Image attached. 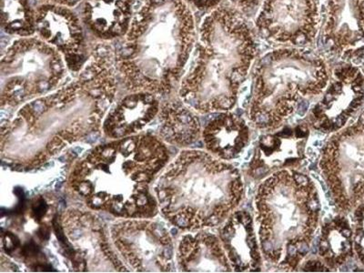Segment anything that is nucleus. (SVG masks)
<instances>
[{"mask_svg": "<svg viewBox=\"0 0 364 273\" xmlns=\"http://www.w3.org/2000/svg\"><path fill=\"white\" fill-rule=\"evenodd\" d=\"M118 82L114 48L97 42L73 80L25 103L11 123L1 126L8 161L36 167L74 142L99 136Z\"/></svg>", "mask_w": 364, "mask_h": 273, "instance_id": "nucleus-1", "label": "nucleus"}, {"mask_svg": "<svg viewBox=\"0 0 364 273\" xmlns=\"http://www.w3.org/2000/svg\"><path fill=\"white\" fill-rule=\"evenodd\" d=\"M197 38L193 13L184 0H141L114 48L119 82L131 93L168 95L183 75Z\"/></svg>", "mask_w": 364, "mask_h": 273, "instance_id": "nucleus-2", "label": "nucleus"}, {"mask_svg": "<svg viewBox=\"0 0 364 273\" xmlns=\"http://www.w3.org/2000/svg\"><path fill=\"white\" fill-rule=\"evenodd\" d=\"M168 159V149L157 136L114 139L75 165L70 188L90 210L122 219H149L159 208L151 184Z\"/></svg>", "mask_w": 364, "mask_h": 273, "instance_id": "nucleus-3", "label": "nucleus"}, {"mask_svg": "<svg viewBox=\"0 0 364 273\" xmlns=\"http://www.w3.org/2000/svg\"><path fill=\"white\" fill-rule=\"evenodd\" d=\"M255 34L238 9L220 6L200 26L190 70L180 96L196 109L229 108L255 60Z\"/></svg>", "mask_w": 364, "mask_h": 273, "instance_id": "nucleus-4", "label": "nucleus"}, {"mask_svg": "<svg viewBox=\"0 0 364 273\" xmlns=\"http://www.w3.org/2000/svg\"><path fill=\"white\" fill-rule=\"evenodd\" d=\"M63 55L38 36L16 38L0 60L1 108H16L57 90L67 76Z\"/></svg>", "mask_w": 364, "mask_h": 273, "instance_id": "nucleus-5", "label": "nucleus"}, {"mask_svg": "<svg viewBox=\"0 0 364 273\" xmlns=\"http://www.w3.org/2000/svg\"><path fill=\"white\" fill-rule=\"evenodd\" d=\"M259 102L276 97L288 105L299 94L316 93L327 83V65L313 48L286 47L269 52L255 68Z\"/></svg>", "mask_w": 364, "mask_h": 273, "instance_id": "nucleus-6", "label": "nucleus"}, {"mask_svg": "<svg viewBox=\"0 0 364 273\" xmlns=\"http://www.w3.org/2000/svg\"><path fill=\"white\" fill-rule=\"evenodd\" d=\"M264 40L310 48L321 27V0H263L255 21Z\"/></svg>", "mask_w": 364, "mask_h": 273, "instance_id": "nucleus-7", "label": "nucleus"}, {"mask_svg": "<svg viewBox=\"0 0 364 273\" xmlns=\"http://www.w3.org/2000/svg\"><path fill=\"white\" fill-rule=\"evenodd\" d=\"M112 236L120 255L136 271H168L173 249L161 224L145 219L122 220L112 225Z\"/></svg>", "mask_w": 364, "mask_h": 273, "instance_id": "nucleus-8", "label": "nucleus"}, {"mask_svg": "<svg viewBox=\"0 0 364 273\" xmlns=\"http://www.w3.org/2000/svg\"><path fill=\"white\" fill-rule=\"evenodd\" d=\"M70 6L43 2L35 9L36 36L63 55L71 73H79L90 56L81 18Z\"/></svg>", "mask_w": 364, "mask_h": 273, "instance_id": "nucleus-9", "label": "nucleus"}, {"mask_svg": "<svg viewBox=\"0 0 364 273\" xmlns=\"http://www.w3.org/2000/svg\"><path fill=\"white\" fill-rule=\"evenodd\" d=\"M323 28L325 47L341 58L359 56L364 50V0H326Z\"/></svg>", "mask_w": 364, "mask_h": 273, "instance_id": "nucleus-10", "label": "nucleus"}, {"mask_svg": "<svg viewBox=\"0 0 364 273\" xmlns=\"http://www.w3.org/2000/svg\"><path fill=\"white\" fill-rule=\"evenodd\" d=\"M136 0H83L84 27L100 42L122 40L128 32Z\"/></svg>", "mask_w": 364, "mask_h": 273, "instance_id": "nucleus-11", "label": "nucleus"}, {"mask_svg": "<svg viewBox=\"0 0 364 273\" xmlns=\"http://www.w3.org/2000/svg\"><path fill=\"white\" fill-rule=\"evenodd\" d=\"M161 105L155 94L132 92L110 110L103 132L112 139L136 135L158 115Z\"/></svg>", "mask_w": 364, "mask_h": 273, "instance_id": "nucleus-12", "label": "nucleus"}, {"mask_svg": "<svg viewBox=\"0 0 364 273\" xmlns=\"http://www.w3.org/2000/svg\"><path fill=\"white\" fill-rule=\"evenodd\" d=\"M35 9L31 0H2V29L15 37L36 35Z\"/></svg>", "mask_w": 364, "mask_h": 273, "instance_id": "nucleus-13", "label": "nucleus"}, {"mask_svg": "<svg viewBox=\"0 0 364 273\" xmlns=\"http://www.w3.org/2000/svg\"><path fill=\"white\" fill-rule=\"evenodd\" d=\"M355 219L359 223L355 237L357 250H358L360 261L364 264V205L356 211Z\"/></svg>", "mask_w": 364, "mask_h": 273, "instance_id": "nucleus-14", "label": "nucleus"}, {"mask_svg": "<svg viewBox=\"0 0 364 273\" xmlns=\"http://www.w3.org/2000/svg\"><path fill=\"white\" fill-rule=\"evenodd\" d=\"M190 6L201 12H211L220 6L223 0H184Z\"/></svg>", "mask_w": 364, "mask_h": 273, "instance_id": "nucleus-15", "label": "nucleus"}, {"mask_svg": "<svg viewBox=\"0 0 364 273\" xmlns=\"http://www.w3.org/2000/svg\"><path fill=\"white\" fill-rule=\"evenodd\" d=\"M230 2L245 14H249L255 11L262 0H230Z\"/></svg>", "mask_w": 364, "mask_h": 273, "instance_id": "nucleus-16", "label": "nucleus"}, {"mask_svg": "<svg viewBox=\"0 0 364 273\" xmlns=\"http://www.w3.org/2000/svg\"><path fill=\"white\" fill-rule=\"evenodd\" d=\"M42 2L56 3V4L64 5L70 6V8H75L82 2L83 0H41Z\"/></svg>", "mask_w": 364, "mask_h": 273, "instance_id": "nucleus-17", "label": "nucleus"}, {"mask_svg": "<svg viewBox=\"0 0 364 273\" xmlns=\"http://www.w3.org/2000/svg\"><path fill=\"white\" fill-rule=\"evenodd\" d=\"M309 108V103L306 102H301L300 107H299V115L301 117L304 116Z\"/></svg>", "mask_w": 364, "mask_h": 273, "instance_id": "nucleus-18", "label": "nucleus"}, {"mask_svg": "<svg viewBox=\"0 0 364 273\" xmlns=\"http://www.w3.org/2000/svg\"><path fill=\"white\" fill-rule=\"evenodd\" d=\"M268 122L267 116L265 115V114H261V115L258 116V118H257V122L259 123H265Z\"/></svg>", "mask_w": 364, "mask_h": 273, "instance_id": "nucleus-19", "label": "nucleus"}, {"mask_svg": "<svg viewBox=\"0 0 364 273\" xmlns=\"http://www.w3.org/2000/svg\"><path fill=\"white\" fill-rule=\"evenodd\" d=\"M295 178L298 182H301V183H305V182H307V178L304 176H301V175H296Z\"/></svg>", "mask_w": 364, "mask_h": 273, "instance_id": "nucleus-20", "label": "nucleus"}, {"mask_svg": "<svg viewBox=\"0 0 364 273\" xmlns=\"http://www.w3.org/2000/svg\"><path fill=\"white\" fill-rule=\"evenodd\" d=\"M296 252H297V250H296L294 246H290L288 248V253L291 256L295 255Z\"/></svg>", "mask_w": 364, "mask_h": 273, "instance_id": "nucleus-21", "label": "nucleus"}, {"mask_svg": "<svg viewBox=\"0 0 364 273\" xmlns=\"http://www.w3.org/2000/svg\"><path fill=\"white\" fill-rule=\"evenodd\" d=\"M308 250V246L306 245H302L301 246V248L299 249V250H300V252L302 253V255H305V253H307Z\"/></svg>", "mask_w": 364, "mask_h": 273, "instance_id": "nucleus-22", "label": "nucleus"}, {"mask_svg": "<svg viewBox=\"0 0 364 273\" xmlns=\"http://www.w3.org/2000/svg\"><path fill=\"white\" fill-rule=\"evenodd\" d=\"M267 171V170H265L264 168H259V170H257L256 174L257 175H263V173H265V172Z\"/></svg>", "mask_w": 364, "mask_h": 273, "instance_id": "nucleus-23", "label": "nucleus"}, {"mask_svg": "<svg viewBox=\"0 0 364 273\" xmlns=\"http://www.w3.org/2000/svg\"><path fill=\"white\" fill-rule=\"evenodd\" d=\"M317 250H318V246L314 245L313 247H311V252H313L314 255H315V253H317Z\"/></svg>", "mask_w": 364, "mask_h": 273, "instance_id": "nucleus-24", "label": "nucleus"}, {"mask_svg": "<svg viewBox=\"0 0 364 273\" xmlns=\"http://www.w3.org/2000/svg\"><path fill=\"white\" fill-rule=\"evenodd\" d=\"M264 246L266 247V250H269L272 248V243L271 242H266Z\"/></svg>", "mask_w": 364, "mask_h": 273, "instance_id": "nucleus-25", "label": "nucleus"}, {"mask_svg": "<svg viewBox=\"0 0 364 273\" xmlns=\"http://www.w3.org/2000/svg\"><path fill=\"white\" fill-rule=\"evenodd\" d=\"M321 187H323V191H325V193H326L327 188H326V186H325L324 182L323 181H321Z\"/></svg>", "mask_w": 364, "mask_h": 273, "instance_id": "nucleus-26", "label": "nucleus"}, {"mask_svg": "<svg viewBox=\"0 0 364 273\" xmlns=\"http://www.w3.org/2000/svg\"><path fill=\"white\" fill-rule=\"evenodd\" d=\"M237 113L242 114V110H238V112H237Z\"/></svg>", "mask_w": 364, "mask_h": 273, "instance_id": "nucleus-27", "label": "nucleus"}]
</instances>
